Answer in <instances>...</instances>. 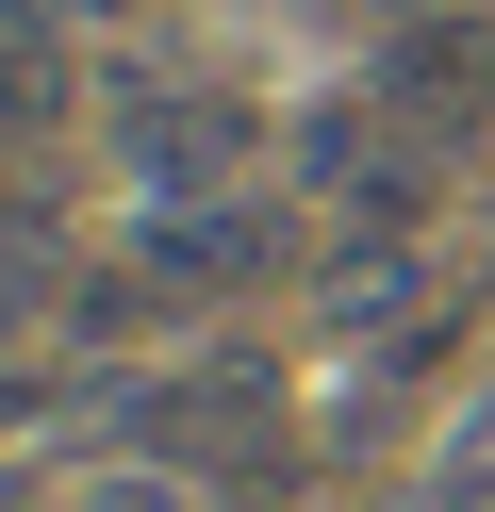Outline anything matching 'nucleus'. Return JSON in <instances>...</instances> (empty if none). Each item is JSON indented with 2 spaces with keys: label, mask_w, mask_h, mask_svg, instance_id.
<instances>
[{
  "label": "nucleus",
  "mask_w": 495,
  "mask_h": 512,
  "mask_svg": "<svg viewBox=\"0 0 495 512\" xmlns=\"http://www.w3.org/2000/svg\"><path fill=\"white\" fill-rule=\"evenodd\" d=\"M99 116H116V166L149 182V199H231L248 149H264V116L231 100V83H182V67H149V50L99 83Z\"/></svg>",
  "instance_id": "obj_1"
},
{
  "label": "nucleus",
  "mask_w": 495,
  "mask_h": 512,
  "mask_svg": "<svg viewBox=\"0 0 495 512\" xmlns=\"http://www.w3.org/2000/svg\"><path fill=\"white\" fill-rule=\"evenodd\" d=\"M297 265V232H281V199H248V182H231V199H149L132 215V281H149L165 314L182 298H248V281H281Z\"/></svg>",
  "instance_id": "obj_2"
},
{
  "label": "nucleus",
  "mask_w": 495,
  "mask_h": 512,
  "mask_svg": "<svg viewBox=\"0 0 495 512\" xmlns=\"http://www.w3.org/2000/svg\"><path fill=\"white\" fill-rule=\"evenodd\" d=\"M380 116L413 149H479L495 133V34L479 17H413V34L380 50Z\"/></svg>",
  "instance_id": "obj_3"
},
{
  "label": "nucleus",
  "mask_w": 495,
  "mask_h": 512,
  "mask_svg": "<svg viewBox=\"0 0 495 512\" xmlns=\"http://www.w3.org/2000/svg\"><path fill=\"white\" fill-rule=\"evenodd\" d=\"M66 83H83L66 34H0V149H17V133H66Z\"/></svg>",
  "instance_id": "obj_4"
},
{
  "label": "nucleus",
  "mask_w": 495,
  "mask_h": 512,
  "mask_svg": "<svg viewBox=\"0 0 495 512\" xmlns=\"http://www.w3.org/2000/svg\"><path fill=\"white\" fill-rule=\"evenodd\" d=\"M66 512H215L182 463H99V479H66Z\"/></svg>",
  "instance_id": "obj_5"
}]
</instances>
